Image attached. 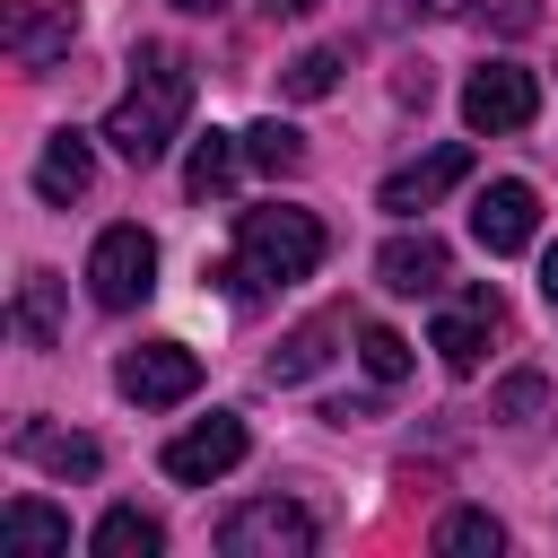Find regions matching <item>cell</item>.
Returning a JSON list of instances; mask_svg holds the SVG:
<instances>
[{"label":"cell","mask_w":558,"mask_h":558,"mask_svg":"<svg viewBox=\"0 0 558 558\" xmlns=\"http://www.w3.org/2000/svg\"><path fill=\"white\" fill-rule=\"evenodd\" d=\"M183 113H192V61L174 44H140L131 52V87L105 113V148L122 166H157L183 140Z\"/></svg>","instance_id":"cell-1"},{"label":"cell","mask_w":558,"mask_h":558,"mask_svg":"<svg viewBox=\"0 0 558 558\" xmlns=\"http://www.w3.org/2000/svg\"><path fill=\"white\" fill-rule=\"evenodd\" d=\"M314 262H323L314 209H244V218H235V262H227L218 279H227V296H262V288L314 279Z\"/></svg>","instance_id":"cell-2"},{"label":"cell","mask_w":558,"mask_h":558,"mask_svg":"<svg viewBox=\"0 0 558 558\" xmlns=\"http://www.w3.org/2000/svg\"><path fill=\"white\" fill-rule=\"evenodd\" d=\"M148 288H157V235L148 227H105L87 244V296L105 314H131Z\"/></svg>","instance_id":"cell-3"},{"label":"cell","mask_w":558,"mask_h":558,"mask_svg":"<svg viewBox=\"0 0 558 558\" xmlns=\"http://www.w3.org/2000/svg\"><path fill=\"white\" fill-rule=\"evenodd\" d=\"M218 549L227 558H305L314 549V514L296 497H253L218 523Z\"/></svg>","instance_id":"cell-4"},{"label":"cell","mask_w":558,"mask_h":558,"mask_svg":"<svg viewBox=\"0 0 558 558\" xmlns=\"http://www.w3.org/2000/svg\"><path fill=\"white\" fill-rule=\"evenodd\" d=\"M532 113H541V78L523 61H480L462 78V122L471 131H523Z\"/></svg>","instance_id":"cell-5"},{"label":"cell","mask_w":558,"mask_h":558,"mask_svg":"<svg viewBox=\"0 0 558 558\" xmlns=\"http://www.w3.org/2000/svg\"><path fill=\"white\" fill-rule=\"evenodd\" d=\"M244 445H253V436H244V418H235V410H209V418H192V427H183L157 462H166V480L209 488V480H227V471L244 462Z\"/></svg>","instance_id":"cell-6"},{"label":"cell","mask_w":558,"mask_h":558,"mask_svg":"<svg viewBox=\"0 0 558 558\" xmlns=\"http://www.w3.org/2000/svg\"><path fill=\"white\" fill-rule=\"evenodd\" d=\"M113 384H122V401H140V410H174V401L201 392V357H192L183 340H148V349H131V357L113 366Z\"/></svg>","instance_id":"cell-7"},{"label":"cell","mask_w":558,"mask_h":558,"mask_svg":"<svg viewBox=\"0 0 558 558\" xmlns=\"http://www.w3.org/2000/svg\"><path fill=\"white\" fill-rule=\"evenodd\" d=\"M471 235H480V253H523V244L541 235V192H532L523 174H497V183L471 201Z\"/></svg>","instance_id":"cell-8"},{"label":"cell","mask_w":558,"mask_h":558,"mask_svg":"<svg viewBox=\"0 0 558 558\" xmlns=\"http://www.w3.org/2000/svg\"><path fill=\"white\" fill-rule=\"evenodd\" d=\"M471 174V148L462 140H445V148H427V157H410L401 174H384V192H375V209H392V218H418V209H436L453 183Z\"/></svg>","instance_id":"cell-9"},{"label":"cell","mask_w":558,"mask_h":558,"mask_svg":"<svg viewBox=\"0 0 558 558\" xmlns=\"http://www.w3.org/2000/svg\"><path fill=\"white\" fill-rule=\"evenodd\" d=\"M488 331H497V288H462V296L436 314L427 349L445 357V375H480V349H488Z\"/></svg>","instance_id":"cell-10"},{"label":"cell","mask_w":558,"mask_h":558,"mask_svg":"<svg viewBox=\"0 0 558 558\" xmlns=\"http://www.w3.org/2000/svg\"><path fill=\"white\" fill-rule=\"evenodd\" d=\"M70 35H78V9H70V0H17L0 44H9L17 70H52V61L70 52Z\"/></svg>","instance_id":"cell-11"},{"label":"cell","mask_w":558,"mask_h":558,"mask_svg":"<svg viewBox=\"0 0 558 558\" xmlns=\"http://www.w3.org/2000/svg\"><path fill=\"white\" fill-rule=\"evenodd\" d=\"M375 279L392 288V296H436L445 279H453V253H445V235H392L384 253H375Z\"/></svg>","instance_id":"cell-12"},{"label":"cell","mask_w":558,"mask_h":558,"mask_svg":"<svg viewBox=\"0 0 558 558\" xmlns=\"http://www.w3.org/2000/svg\"><path fill=\"white\" fill-rule=\"evenodd\" d=\"M61 549H70V514L61 506H44L35 488L0 506V558H61Z\"/></svg>","instance_id":"cell-13"},{"label":"cell","mask_w":558,"mask_h":558,"mask_svg":"<svg viewBox=\"0 0 558 558\" xmlns=\"http://www.w3.org/2000/svg\"><path fill=\"white\" fill-rule=\"evenodd\" d=\"M87 183H96V148H87V131H52L44 157H35V192H44V201H78Z\"/></svg>","instance_id":"cell-14"},{"label":"cell","mask_w":558,"mask_h":558,"mask_svg":"<svg viewBox=\"0 0 558 558\" xmlns=\"http://www.w3.org/2000/svg\"><path fill=\"white\" fill-rule=\"evenodd\" d=\"M349 331V314H314V323H296L279 349H270V384H305L323 357H331V340Z\"/></svg>","instance_id":"cell-15"},{"label":"cell","mask_w":558,"mask_h":558,"mask_svg":"<svg viewBox=\"0 0 558 558\" xmlns=\"http://www.w3.org/2000/svg\"><path fill=\"white\" fill-rule=\"evenodd\" d=\"M157 549H166V523L140 514V506H113L96 523V558H157Z\"/></svg>","instance_id":"cell-16"},{"label":"cell","mask_w":558,"mask_h":558,"mask_svg":"<svg viewBox=\"0 0 558 558\" xmlns=\"http://www.w3.org/2000/svg\"><path fill=\"white\" fill-rule=\"evenodd\" d=\"M17 331H26L35 349H52V331H61V279H52V270H26V279H17Z\"/></svg>","instance_id":"cell-17"},{"label":"cell","mask_w":558,"mask_h":558,"mask_svg":"<svg viewBox=\"0 0 558 558\" xmlns=\"http://www.w3.org/2000/svg\"><path fill=\"white\" fill-rule=\"evenodd\" d=\"M17 453H26V462H44V471H61V480H70V471H78V480L96 471V436H61V427H26V436H17Z\"/></svg>","instance_id":"cell-18"},{"label":"cell","mask_w":558,"mask_h":558,"mask_svg":"<svg viewBox=\"0 0 558 558\" xmlns=\"http://www.w3.org/2000/svg\"><path fill=\"white\" fill-rule=\"evenodd\" d=\"M436 549H445V558H497V549H506V523L480 514V506H462V514L436 523Z\"/></svg>","instance_id":"cell-19"},{"label":"cell","mask_w":558,"mask_h":558,"mask_svg":"<svg viewBox=\"0 0 558 558\" xmlns=\"http://www.w3.org/2000/svg\"><path fill=\"white\" fill-rule=\"evenodd\" d=\"M235 166H244V140H227V131H209L201 148H192V166H183V183L209 201V192H227L235 183Z\"/></svg>","instance_id":"cell-20"},{"label":"cell","mask_w":558,"mask_h":558,"mask_svg":"<svg viewBox=\"0 0 558 558\" xmlns=\"http://www.w3.org/2000/svg\"><path fill=\"white\" fill-rule=\"evenodd\" d=\"M244 157H253L262 174H296V166H305V140L270 113V122H253V131H244Z\"/></svg>","instance_id":"cell-21"},{"label":"cell","mask_w":558,"mask_h":558,"mask_svg":"<svg viewBox=\"0 0 558 558\" xmlns=\"http://www.w3.org/2000/svg\"><path fill=\"white\" fill-rule=\"evenodd\" d=\"M279 87H288L296 105H314V96H331V87H340V52H331V44H314V52H296V61L279 70Z\"/></svg>","instance_id":"cell-22"},{"label":"cell","mask_w":558,"mask_h":558,"mask_svg":"<svg viewBox=\"0 0 558 558\" xmlns=\"http://www.w3.org/2000/svg\"><path fill=\"white\" fill-rule=\"evenodd\" d=\"M357 366H366L375 384H401V375H410V340L384 331V323H366V331H357Z\"/></svg>","instance_id":"cell-23"},{"label":"cell","mask_w":558,"mask_h":558,"mask_svg":"<svg viewBox=\"0 0 558 558\" xmlns=\"http://www.w3.org/2000/svg\"><path fill=\"white\" fill-rule=\"evenodd\" d=\"M541 401H549V384H541V375H506V384H497V418H532Z\"/></svg>","instance_id":"cell-24"},{"label":"cell","mask_w":558,"mask_h":558,"mask_svg":"<svg viewBox=\"0 0 558 558\" xmlns=\"http://www.w3.org/2000/svg\"><path fill=\"white\" fill-rule=\"evenodd\" d=\"M410 17H453V9H471V0H401Z\"/></svg>","instance_id":"cell-25"},{"label":"cell","mask_w":558,"mask_h":558,"mask_svg":"<svg viewBox=\"0 0 558 558\" xmlns=\"http://www.w3.org/2000/svg\"><path fill=\"white\" fill-rule=\"evenodd\" d=\"M541 296H549V305H558V244H549V253H541Z\"/></svg>","instance_id":"cell-26"},{"label":"cell","mask_w":558,"mask_h":558,"mask_svg":"<svg viewBox=\"0 0 558 558\" xmlns=\"http://www.w3.org/2000/svg\"><path fill=\"white\" fill-rule=\"evenodd\" d=\"M262 9H270V17H305L314 0H262Z\"/></svg>","instance_id":"cell-27"},{"label":"cell","mask_w":558,"mask_h":558,"mask_svg":"<svg viewBox=\"0 0 558 558\" xmlns=\"http://www.w3.org/2000/svg\"><path fill=\"white\" fill-rule=\"evenodd\" d=\"M174 9H192V17H209V9H227V0H174Z\"/></svg>","instance_id":"cell-28"}]
</instances>
